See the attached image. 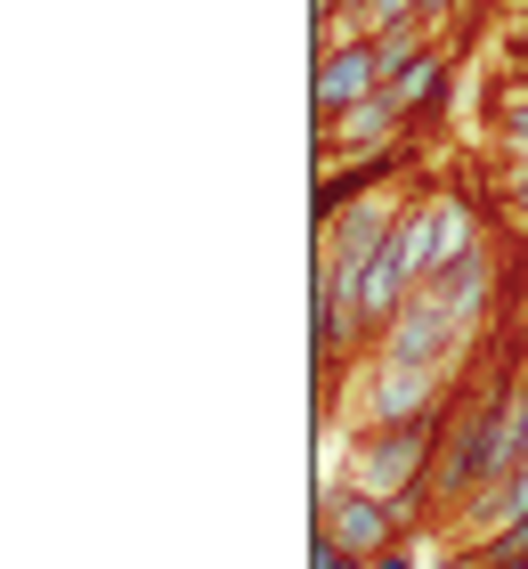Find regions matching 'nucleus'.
<instances>
[{
	"mask_svg": "<svg viewBox=\"0 0 528 569\" xmlns=\"http://www.w3.org/2000/svg\"><path fill=\"white\" fill-rule=\"evenodd\" d=\"M422 456H431V416L415 423H382V439L358 456V488H375V497H390L407 512V480L422 472Z\"/></svg>",
	"mask_w": 528,
	"mask_h": 569,
	"instance_id": "obj_1",
	"label": "nucleus"
},
{
	"mask_svg": "<svg viewBox=\"0 0 528 569\" xmlns=\"http://www.w3.org/2000/svg\"><path fill=\"white\" fill-rule=\"evenodd\" d=\"M317 529H326L333 546H350L358 561H375L390 546V529H399V505L375 497V488H333L326 512H317Z\"/></svg>",
	"mask_w": 528,
	"mask_h": 569,
	"instance_id": "obj_2",
	"label": "nucleus"
},
{
	"mask_svg": "<svg viewBox=\"0 0 528 569\" xmlns=\"http://www.w3.org/2000/svg\"><path fill=\"white\" fill-rule=\"evenodd\" d=\"M382 90V66H375V41H350V49H326L317 58V122H333L341 107Z\"/></svg>",
	"mask_w": 528,
	"mask_h": 569,
	"instance_id": "obj_3",
	"label": "nucleus"
},
{
	"mask_svg": "<svg viewBox=\"0 0 528 569\" xmlns=\"http://www.w3.org/2000/svg\"><path fill=\"white\" fill-rule=\"evenodd\" d=\"M431 391H439V358H390V350H382L375 423H415V416H431Z\"/></svg>",
	"mask_w": 528,
	"mask_h": 569,
	"instance_id": "obj_4",
	"label": "nucleus"
},
{
	"mask_svg": "<svg viewBox=\"0 0 528 569\" xmlns=\"http://www.w3.org/2000/svg\"><path fill=\"white\" fill-rule=\"evenodd\" d=\"M415 212H422V261H431V277L456 269L464 252H480V220H471L464 196H422Z\"/></svg>",
	"mask_w": 528,
	"mask_h": 569,
	"instance_id": "obj_5",
	"label": "nucleus"
},
{
	"mask_svg": "<svg viewBox=\"0 0 528 569\" xmlns=\"http://www.w3.org/2000/svg\"><path fill=\"white\" fill-rule=\"evenodd\" d=\"M439 82H447V49L431 41V49H422L415 66H399V73L382 82V98H390V107H399V122H407L415 107H431V98H439Z\"/></svg>",
	"mask_w": 528,
	"mask_h": 569,
	"instance_id": "obj_6",
	"label": "nucleus"
},
{
	"mask_svg": "<svg viewBox=\"0 0 528 569\" xmlns=\"http://www.w3.org/2000/svg\"><path fill=\"white\" fill-rule=\"evenodd\" d=\"M528 521V463H520V472L512 480H488V505H471V537H505V529H520Z\"/></svg>",
	"mask_w": 528,
	"mask_h": 569,
	"instance_id": "obj_7",
	"label": "nucleus"
},
{
	"mask_svg": "<svg viewBox=\"0 0 528 569\" xmlns=\"http://www.w3.org/2000/svg\"><path fill=\"white\" fill-rule=\"evenodd\" d=\"M399 131V107L375 90V98H358V107H341L333 122H326V139H341V147H375V139H390Z\"/></svg>",
	"mask_w": 528,
	"mask_h": 569,
	"instance_id": "obj_8",
	"label": "nucleus"
},
{
	"mask_svg": "<svg viewBox=\"0 0 528 569\" xmlns=\"http://www.w3.org/2000/svg\"><path fill=\"white\" fill-rule=\"evenodd\" d=\"M422 49H431V17H415V24H390V33H375V66H382V82L399 66H415Z\"/></svg>",
	"mask_w": 528,
	"mask_h": 569,
	"instance_id": "obj_9",
	"label": "nucleus"
},
{
	"mask_svg": "<svg viewBox=\"0 0 528 569\" xmlns=\"http://www.w3.org/2000/svg\"><path fill=\"white\" fill-rule=\"evenodd\" d=\"M496 114H505V147L528 154V82H512L505 98H496Z\"/></svg>",
	"mask_w": 528,
	"mask_h": 569,
	"instance_id": "obj_10",
	"label": "nucleus"
},
{
	"mask_svg": "<svg viewBox=\"0 0 528 569\" xmlns=\"http://www.w3.org/2000/svg\"><path fill=\"white\" fill-rule=\"evenodd\" d=\"M358 17H366V41H375V33H390V24H415V17H422V0H366Z\"/></svg>",
	"mask_w": 528,
	"mask_h": 569,
	"instance_id": "obj_11",
	"label": "nucleus"
},
{
	"mask_svg": "<svg viewBox=\"0 0 528 569\" xmlns=\"http://www.w3.org/2000/svg\"><path fill=\"white\" fill-rule=\"evenodd\" d=\"M309 569H358V553H350V546H333V537L317 529V546H309Z\"/></svg>",
	"mask_w": 528,
	"mask_h": 569,
	"instance_id": "obj_12",
	"label": "nucleus"
},
{
	"mask_svg": "<svg viewBox=\"0 0 528 569\" xmlns=\"http://www.w3.org/2000/svg\"><path fill=\"white\" fill-rule=\"evenodd\" d=\"M456 9H464V0H422V17H431V24H447Z\"/></svg>",
	"mask_w": 528,
	"mask_h": 569,
	"instance_id": "obj_13",
	"label": "nucleus"
},
{
	"mask_svg": "<svg viewBox=\"0 0 528 569\" xmlns=\"http://www.w3.org/2000/svg\"><path fill=\"white\" fill-rule=\"evenodd\" d=\"M375 561H382V569H415V561H407V553H375Z\"/></svg>",
	"mask_w": 528,
	"mask_h": 569,
	"instance_id": "obj_14",
	"label": "nucleus"
},
{
	"mask_svg": "<svg viewBox=\"0 0 528 569\" xmlns=\"http://www.w3.org/2000/svg\"><path fill=\"white\" fill-rule=\"evenodd\" d=\"M496 569H528V553H512V561H496Z\"/></svg>",
	"mask_w": 528,
	"mask_h": 569,
	"instance_id": "obj_15",
	"label": "nucleus"
},
{
	"mask_svg": "<svg viewBox=\"0 0 528 569\" xmlns=\"http://www.w3.org/2000/svg\"><path fill=\"white\" fill-rule=\"evenodd\" d=\"M309 9H341V0H309Z\"/></svg>",
	"mask_w": 528,
	"mask_h": 569,
	"instance_id": "obj_16",
	"label": "nucleus"
},
{
	"mask_svg": "<svg viewBox=\"0 0 528 569\" xmlns=\"http://www.w3.org/2000/svg\"><path fill=\"white\" fill-rule=\"evenodd\" d=\"M341 9H366V0H341Z\"/></svg>",
	"mask_w": 528,
	"mask_h": 569,
	"instance_id": "obj_17",
	"label": "nucleus"
}]
</instances>
